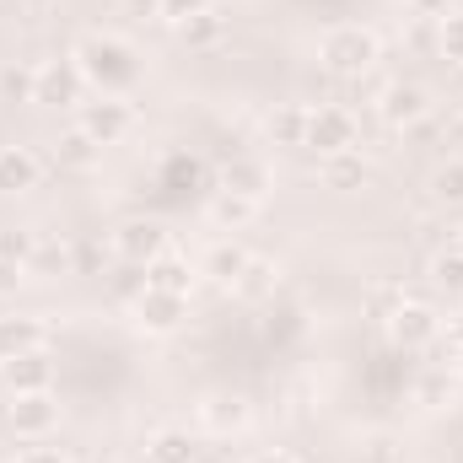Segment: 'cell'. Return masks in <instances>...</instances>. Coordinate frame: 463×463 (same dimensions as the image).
<instances>
[{
    "label": "cell",
    "mask_w": 463,
    "mask_h": 463,
    "mask_svg": "<svg viewBox=\"0 0 463 463\" xmlns=\"http://www.w3.org/2000/svg\"><path fill=\"white\" fill-rule=\"evenodd\" d=\"M366 156H361V146L355 151H335V156H324V184L329 189H361L366 184Z\"/></svg>",
    "instance_id": "cell-21"
},
{
    "label": "cell",
    "mask_w": 463,
    "mask_h": 463,
    "mask_svg": "<svg viewBox=\"0 0 463 463\" xmlns=\"http://www.w3.org/2000/svg\"><path fill=\"white\" fill-rule=\"evenodd\" d=\"M81 71H76V60H43L38 65V103H54V109H71V103H81Z\"/></svg>",
    "instance_id": "cell-11"
},
{
    "label": "cell",
    "mask_w": 463,
    "mask_h": 463,
    "mask_svg": "<svg viewBox=\"0 0 463 463\" xmlns=\"http://www.w3.org/2000/svg\"><path fill=\"white\" fill-rule=\"evenodd\" d=\"M253 216H259V200L232 194V189H216V200H211V222H216L222 232H242Z\"/></svg>",
    "instance_id": "cell-19"
},
{
    "label": "cell",
    "mask_w": 463,
    "mask_h": 463,
    "mask_svg": "<svg viewBox=\"0 0 463 463\" xmlns=\"http://www.w3.org/2000/svg\"><path fill=\"white\" fill-rule=\"evenodd\" d=\"M16 463H71V458H65L60 448H27V453H22Z\"/></svg>",
    "instance_id": "cell-33"
},
{
    "label": "cell",
    "mask_w": 463,
    "mask_h": 463,
    "mask_svg": "<svg viewBox=\"0 0 463 463\" xmlns=\"http://www.w3.org/2000/svg\"><path fill=\"white\" fill-rule=\"evenodd\" d=\"M22 5H27V11H49L54 0H22Z\"/></svg>",
    "instance_id": "cell-37"
},
{
    "label": "cell",
    "mask_w": 463,
    "mask_h": 463,
    "mask_svg": "<svg viewBox=\"0 0 463 463\" xmlns=\"http://www.w3.org/2000/svg\"><path fill=\"white\" fill-rule=\"evenodd\" d=\"M146 286L189 297V286H194V269H189V259H178V253H156V259L146 264Z\"/></svg>",
    "instance_id": "cell-17"
},
{
    "label": "cell",
    "mask_w": 463,
    "mask_h": 463,
    "mask_svg": "<svg viewBox=\"0 0 463 463\" xmlns=\"http://www.w3.org/2000/svg\"><path fill=\"white\" fill-rule=\"evenodd\" d=\"M98 146H114V140H124L129 135V124H135V114H129V98H92V103H81V118H76Z\"/></svg>",
    "instance_id": "cell-7"
},
{
    "label": "cell",
    "mask_w": 463,
    "mask_h": 463,
    "mask_svg": "<svg viewBox=\"0 0 463 463\" xmlns=\"http://www.w3.org/2000/svg\"><path fill=\"white\" fill-rule=\"evenodd\" d=\"M124 16H162V0H118Z\"/></svg>",
    "instance_id": "cell-34"
},
{
    "label": "cell",
    "mask_w": 463,
    "mask_h": 463,
    "mask_svg": "<svg viewBox=\"0 0 463 463\" xmlns=\"http://www.w3.org/2000/svg\"><path fill=\"white\" fill-rule=\"evenodd\" d=\"M43 318L38 313H0V361H16L27 350H43Z\"/></svg>",
    "instance_id": "cell-12"
},
{
    "label": "cell",
    "mask_w": 463,
    "mask_h": 463,
    "mask_svg": "<svg viewBox=\"0 0 463 463\" xmlns=\"http://www.w3.org/2000/svg\"><path fill=\"white\" fill-rule=\"evenodd\" d=\"M453 372H458V377H463V345H458V361H453Z\"/></svg>",
    "instance_id": "cell-39"
},
{
    "label": "cell",
    "mask_w": 463,
    "mask_h": 463,
    "mask_svg": "<svg viewBox=\"0 0 463 463\" xmlns=\"http://www.w3.org/2000/svg\"><path fill=\"white\" fill-rule=\"evenodd\" d=\"M205 5H211V0H162V16L178 27L184 16H194V11H205Z\"/></svg>",
    "instance_id": "cell-31"
},
{
    "label": "cell",
    "mask_w": 463,
    "mask_h": 463,
    "mask_svg": "<svg viewBox=\"0 0 463 463\" xmlns=\"http://www.w3.org/2000/svg\"><path fill=\"white\" fill-rule=\"evenodd\" d=\"M38 173H43V162H38L27 146H0V194H27V189H38Z\"/></svg>",
    "instance_id": "cell-14"
},
{
    "label": "cell",
    "mask_w": 463,
    "mask_h": 463,
    "mask_svg": "<svg viewBox=\"0 0 463 463\" xmlns=\"http://www.w3.org/2000/svg\"><path fill=\"white\" fill-rule=\"evenodd\" d=\"M98 156H103V146L76 124V129H65L60 140H54V162L65 167V173H87V167H98Z\"/></svg>",
    "instance_id": "cell-15"
},
{
    "label": "cell",
    "mask_w": 463,
    "mask_h": 463,
    "mask_svg": "<svg viewBox=\"0 0 463 463\" xmlns=\"http://www.w3.org/2000/svg\"><path fill=\"white\" fill-rule=\"evenodd\" d=\"M98 463H118V458H98Z\"/></svg>",
    "instance_id": "cell-41"
},
{
    "label": "cell",
    "mask_w": 463,
    "mask_h": 463,
    "mask_svg": "<svg viewBox=\"0 0 463 463\" xmlns=\"http://www.w3.org/2000/svg\"><path fill=\"white\" fill-rule=\"evenodd\" d=\"M355 140H361V129H355V114L350 109L324 103V109L307 114V151L335 156V151H355Z\"/></svg>",
    "instance_id": "cell-4"
},
{
    "label": "cell",
    "mask_w": 463,
    "mask_h": 463,
    "mask_svg": "<svg viewBox=\"0 0 463 463\" xmlns=\"http://www.w3.org/2000/svg\"><path fill=\"white\" fill-rule=\"evenodd\" d=\"M0 103H38V65L5 60L0 65Z\"/></svg>",
    "instance_id": "cell-20"
},
{
    "label": "cell",
    "mask_w": 463,
    "mask_h": 463,
    "mask_svg": "<svg viewBox=\"0 0 463 463\" xmlns=\"http://www.w3.org/2000/svg\"><path fill=\"white\" fill-rule=\"evenodd\" d=\"M269 291H275V264H269V259H248V269L237 275V297L259 302V297H269Z\"/></svg>",
    "instance_id": "cell-26"
},
{
    "label": "cell",
    "mask_w": 463,
    "mask_h": 463,
    "mask_svg": "<svg viewBox=\"0 0 463 463\" xmlns=\"http://www.w3.org/2000/svg\"><path fill=\"white\" fill-rule=\"evenodd\" d=\"M0 377H5L11 393H49L54 388V355H49V345L27 350L16 361H0Z\"/></svg>",
    "instance_id": "cell-10"
},
{
    "label": "cell",
    "mask_w": 463,
    "mask_h": 463,
    "mask_svg": "<svg viewBox=\"0 0 463 463\" xmlns=\"http://www.w3.org/2000/svg\"><path fill=\"white\" fill-rule=\"evenodd\" d=\"M426 189H431V200H437V205H463V162H458V156H453V162H442V167L431 173V184H426Z\"/></svg>",
    "instance_id": "cell-25"
},
{
    "label": "cell",
    "mask_w": 463,
    "mask_h": 463,
    "mask_svg": "<svg viewBox=\"0 0 463 463\" xmlns=\"http://www.w3.org/2000/svg\"><path fill=\"white\" fill-rule=\"evenodd\" d=\"M442 313L437 307H426V302H399L393 313H388V340L399 350H431L442 340Z\"/></svg>",
    "instance_id": "cell-3"
},
{
    "label": "cell",
    "mask_w": 463,
    "mask_h": 463,
    "mask_svg": "<svg viewBox=\"0 0 463 463\" xmlns=\"http://www.w3.org/2000/svg\"><path fill=\"white\" fill-rule=\"evenodd\" d=\"M437 43H442V54H448V60H458V65H463V11H448V16H442Z\"/></svg>",
    "instance_id": "cell-29"
},
{
    "label": "cell",
    "mask_w": 463,
    "mask_h": 463,
    "mask_svg": "<svg viewBox=\"0 0 463 463\" xmlns=\"http://www.w3.org/2000/svg\"><path fill=\"white\" fill-rule=\"evenodd\" d=\"M0 259H11V264H27V259H33V232L0 227Z\"/></svg>",
    "instance_id": "cell-28"
},
{
    "label": "cell",
    "mask_w": 463,
    "mask_h": 463,
    "mask_svg": "<svg viewBox=\"0 0 463 463\" xmlns=\"http://www.w3.org/2000/svg\"><path fill=\"white\" fill-rule=\"evenodd\" d=\"M248 463H297L291 453H280V448H264V453H253Z\"/></svg>",
    "instance_id": "cell-35"
},
{
    "label": "cell",
    "mask_w": 463,
    "mask_h": 463,
    "mask_svg": "<svg viewBox=\"0 0 463 463\" xmlns=\"http://www.w3.org/2000/svg\"><path fill=\"white\" fill-rule=\"evenodd\" d=\"M27 280V264H11V259H0V297H16V286Z\"/></svg>",
    "instance_id": "cell-30"
},
{
    "label": "cell",
    "mask_w": 463,
    "mask_h": 463,
    "mask_svg": "<svg viewBox=\"0 0 463 463\" xmlns=\"http://www.w3.org/2000/svg\"><path fill=\"white\" fill-rule=\"evenodd\" d=\"M377 114L393 129H410V124H420V118L431 114V92L415 87V81H388L383 98H377Z\"/></svg>",
    "instance_id": "cell-9"
},
{
    "label": "cell",
    "mask_w": 463,
    "mask_h": 463,
    "mask_svg": "<svg viewBox=\"0 0 463 463\" xmlns=\"http://www.w3.org/2000/svg\"><path fill=\"white\" fill-rule=\"evenodd\" d=\"M307 114L313 109H302V103H280V109L264 114V135L275 146H307Z\"/></svg>",
    "instance_id": "cell-16"
},
{
    "label": "cell",
    "mask_w": 463,
    "mask_h": 463,
    "mask_svg": "<svg viewBox=\"0 0 463 463\" xmlns=\"http://www.w3.org/2000/svg\"><path fill=\"white\" fill-rule=\"evenodd\" d=\"M404 5H410L415 16H437V22H442L448 11H458V0H404Z\"/></svg>",
    "instance_id": "cell-32"
},
{
    "label": "cell",
    "mask_w": 463,
    "mask_h": 463,
    "mask_svg": "<svg viewBox=\"0 0 463 463\" xmlns=\"http://www.w3.org/2000/svg\"><path fill=\"white\" fill-rule=\"evenodd\" d=\"M114 253L124 259V264H151L156 253H167V232H162V222H151V216L118 222L114 227Z\"/></svg>",
    "instance_id": "cell-8"
},
{
    "label": "cell",
    "mask_w": 463,
    "mask_h": 463,
    "mask_svg": "<svg viewBox=\"0 0 463 463\" xmlns=\"http://www.w3.org/2000/svg\"><path fill=\"white\" fill-rule=\"evenodd\" d=\"M431 280H437L442 291L463 297V253H458V248H453V253H437V259H431Z\"/></svg>",
    "instance_id": "cell-27"
},
{
    "label": "cell",
    "mask_w": 463,
    "mask_h": 463,
    "mask_svg": "<svg viewBox=\"0 0 463 463\" xmlns=\"http://www.w3.org/2000/svg\"><path fill=\"white\" fill-rule=\"evenodd\" d=\"M5 420L22 442H43L60 431V404H54V393H11Z\"/></svg>",
    "instance_id": "cell-5"
},
{
    "label": "cell",
    "mask_w": 463,
    "mask_h": 463,
    "mask_svg": "<svg viewBox=\"0 0 463 463\" xmlns=\"http://www.w3.org/2000/svg\"><path fill=\"white\" fill-rule=\"evenodd\" d=\"M448 329H453V335H458V345H463V313H458V318H453V324H448Z\"/></svg>",
    "instance_id": "cell-38"
},
{
    "label": "cell",
    "mask_w": 463,
    "mask_h": 463,
    "mask_svg": "<svg viewBox=\"0 0 463 463\" xmlns=\"http://www.w3.org/2000/svg\"><path fill=\"white\" fill-rule=\"evenodd\" d=\"M200 420L227 437V431H242V426H248V404H242L237 393H232V399H211V404L200 410Z\"/></svg>",
    "instance_id": "cell-24"
},
{
    "label": "cell",
    "mask_w": 463,
    "mask_h": 463,
    "mask_svg": "<svg viewBox=\"0 0 463 463\" xmlns=\"http://www.w3.org/2000/svg\"><path fill=\"white\" fill-rule=\"evenodd\" d=\"M222 33H227V16H222L216 5H205V11H194V16L178 22V38H184L189 49H216Z\"/></svg>",
    "instance_id": "cell-18"
},
{
    "label": "cell",
    "mask_w": 463,
    "mask_h": 463,
    "mask_svg": "<svg viewBox=\"0 0 463 463\" xmlns=\"http://www.w3.org/2000/svg\"><path fill=\"white\" fill-rule=\"evenodd\" d=\"M248 259H253L248 248H237V242H216V248L205 253V275L222 280V286H237V275L248 269Z\"/></svg>",
    "instance_id": "cell-23"
},
{
    "label": "cell",
    "mask_w": 463,
    "mask_h": 463,
    "mask_svg": "<svg viewBox=\"0 0 463 463\" xmlns=\"http://www.w3.org/2000/svg\"><path fill=\"white\" fill-rule=\"evenodd\" d=\"M71 60H76L81 81L98 87L103 98H129L135 81H140V54L118 33H81L76 49H71Z\"/></svg>",
    "instance_id": "cell-1"
},
{
    "label": "cell",
    "mask_w": 463,
    "mask_h": 463,
    "mask_svg": "<svg viewBox=\"0 0 463 463\" xmlns=\"http://www.w3.org/2000/svg\"><path fill=\"white\" fill-rule=\"evenodd\" d=\"M318 60H324V71H335V76H366V71L383 60V38H377L372 27H361V22H340V27L324 33Z\"/></svg>",
    "instance_id": "cell-2"
},
{
    "label": "cell",
    "mask_w": 463,
    "mask_h": 463,
    "mask_svg": "<svg viewBox=\"0 0 463 463\" xmlns=\"http://www.w3.org/2000/svg\"><path fill=\"white\" fill-rule=\"evenodd\" d=\"M222 189L248 194V200H264V194L275 189V173H269V162H264V156H232V167L222 173Z\"/></svg>",
    "instance_id": "cell-13"
},
{
    "label": "cell",
    "mask_w": 463,
    "mask_h": 463,
    "mask_svg": "<svg viewBox=\"0 0 463 463\" xmlns=\"http://www.w3.org/2000/svg\"><path fill=\"white\" fill-rule=\"evenodd\" d=\"M146 463H194V442H189V431L162 426V431L146 442Z\"/></svg>",
    "instance_id": "cell-22"
},
{
    "label": "cell",
    "mask_w": 463,
    "mask_h": 463,
    "mask_svg": "<svg viewBox=\"0 0 463 463\" xmlns=\"http://www.w3.org/2000/svg\"><path fill=\"white\" fill-rule=\"evenodd\" d=\"M129 313H135V324L146 329V335H173L184 318H189V297H178V291H156V286H146L135 302H129Z\"/></svg>",
    "instance_id": "cell-6"
},
{
    "label": "cell",
    "mask_w": 463,
    "mask_h": 463,
    "mask_svg": "<svg viewBox=\"0 0 463 463\" xmlns=\"http://www.w3.org/2000/svg\"><path fill=\"white\" fill-rule=\"evenodd\" d=\"M453 248H458V253H463V227H458V242H453Z\"/></svg>",
    "instance_id": "cell-40"
},
{
    "label": "cell",
    "mask_w": 463,
    "mask_h": 463,
    "mask_svg": "<svg viewBox=\"0 0 463 463\" xmlns=\"http://www.w3.org/2000/svg\"><path fill=\"white\" fill-rule=\"evenodd\" d=\"M442 388H448L442 377H426V388H420V399H426V404H437V399H442Z\"/></svg>",
    "instance_id": "cell-36"
}]
</instances>
